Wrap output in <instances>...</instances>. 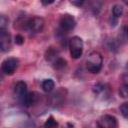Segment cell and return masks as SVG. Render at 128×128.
<instances>
[{
    "label": "cell",
    "mask_w": 128,
    "mask_h": 128,
    "mask_svg": "<svg viewBox=\"0 0 128 128\" xmlns=\"http://www.w3.org/2000/svg\"><path fill=\"white\" fill-rule=\"evenodd\" d=\"M103 65V58L99 52H91L86 59V68L91 73H98L100 72Z\"/></svg>",
    "instance_id": "cell-1"
},
{
    "label": "cell",
    "mask_w": 128,
    "mask_h": 128,
    "mask_svg": "<svg viewBox=\"0 0 128 128\" xmlns=\"http://www.w3.org/2000/svg\"><path fill=\"white\" fill-rule=\"evenodd\" d=\"M22 28L31 32V33H38L41 32L44 27V20L41 17L34 16L28 19H25L22 23Z\"/></svg>",
    "instance_id": "cell-2"
},
{
    "label": "cell",
    "mask_w": 128,
    "mask_h": 128,
    "mask_svg": "<svg viewBox=\"0 0 128 128\" xmlns=\"http://www.w3.org/2000/svg\"><path fill=\"white\" fill-rule=\"evenodd\" d=\"M69 50L73 59L80 58L83 53V40L78 36L72 37L69 40Z\"/></svg>",
    "instance_id": "cell-3"
},
{
    "label": "cell",
    "mask_w": 128,
    "mask_h": 128,
    "mask_svg": "<svg viewBox=\"0 0 128 128\" xmlns=\"http://www.w3.org/2000/svg\"><path fill=\"white\" fill-rule=\"evenodd\" d=\"M18 64H19V61L18 59L14 58V57H9L7 59H5L2 64H1V70L4 74L6 75H11L13 74L17 67H18Z\"/></svg>",
    "instance_id": "cell-4"
},
{
    "label": "cell",
    "mask_w": 128,
    "mask_h": 128,
    "mask_svg": "<svg viewBox=\"0 0 128 128\" xmlns=\"http://www.w3.org/2000/svg\"><path fill=\"white\" fill-rule=\"evenodd\" d=\"M59 25H60V29L63 32H69V31L73 30L74 27L76 26V21H75V18L72 15L64 14L60 18Z\"/></svg>",
    "instance_id": "cell-5"
},
{
    "label": "cell",
    "mask_w": 128,
    "mask_h": 128,
    "mask_svg": "<svg viewBox=\"0 0 128 128\" xmlns=\"http://www.w3.org/2000/svg\"><path fill=\"white\" fill-rule=\"evenodd\" d=\"M97 125L102 128H116L118 126L117 119L112 115H104L99 120Z\"/></svg>",
    "instance_id": "cell-6"
},
{
    "label": "cell",
    "mask_w": 128,
    "mask_h": 128,
    "mask_svg": "<svg viewBox=\"0 0 128 128\" xmlns=\"http://www.w3.org/2000/svg\"><path fill=\"white\" fill-rule=\"evenodd\" d=\"M11 47V35L6 29H0V48L3 52L8 51Z\"/></svg>",
    "instance_id": "cell-7"
},
{
    "label": "cell",
    "mask_w": 128,
    "mask_h": 128,
    "mask_svg": "<svg viewBox=\"0 0 128 128\" xmlns=\"http://www.w3.org/2000/svg\"><path fill=\"white\" fill-rule=\"evenodd\" d=\"M14 93H15V96L17 97V99L19 100V102L21 103L22 100L24 99V97L26 96V94L28 93L27 84L24 81H18L14 86Z\"/></svg>",
    "instance_id": "cell-8"
},
{
    "label": "cell",
    "mask_w": 128,
    "mask_h": 128,
    "mask_svg": "<svg viewBox=\"0 0 128 128\" xmlns=\"http://www.w3.org/2000/svg\"><path fill=\"white\" fill-rule=\"evenodd\" d=\"M117 41L119 44L128 43V26L127 25L121 27V29L118 33V36H117Z\"/></svg>",
    "instance_id": "cell-9"
},
{
    "label": "cell",
    "mask_w": 128,
    "mask_h": 128,
    "mask_svg": "<svg viewBox=\"0 0 128 128\" xmlns=\"http://www.w3.org/2000/svg\"><path fill=\"white\" fill-rule=\"evenodd\" d=\"M36 100H37V98H36V96H35V93H33V92H28V93L26 94V96L24 97V99L22 100L21 104L24 105V106H26V107H30V106H32L33 104H35Z\"/></svg>",
    "instance_id": "cell-10"
},
{
    "label": "cell",
    "mask_w": 128,
    "mask_h": 128,
    "mask_svg": "<svg viewBox=\"0 0 128 128\" xmlns=\"http://www.w3.org/2000/svg\"><path fill=\"white\" fill-rule=\"evenodd\" d=\"M45 57H46V60L49 61V62H53L57 57H59V54L58 52L54 49V48H49L47 51H46V54H45Z\"/></svg>",
    "instance_id": "cell-11"
},
{
    "label": "cell",
    "mask_w": 128,
    "mask_h": 128,
    "mask_svg": "<svg viewBox=\"0 0 128 128\" xmlns=\"http://www.w3.org/2000/svg\"><path fill=\"white\" fill-rule=\"evenodd\" d=\"M66 63H67L66 60L59 56V57H57V58L52 62V66H53L54 69L61 70V69H63V68L66 66Z\"/></svg>",
    "instance_id": "cell-12"
},
{
    "label": "cell",
    "mask_w": 128,
    "mask_h": 128,
    "mask_svg": "<svg viewBox=\"0 0 128 128\" xmlns=\"http://www.w3.org/2000/svg\"><path fill=\"white\" fill-rule=\"evenodd\" d=\"M55 87V83L52 79H45L43 82H42V89L45 91V92H51Z\"/></svg>",
    "instance_id": "cell-13"
},
{
    "label": "cell",
    "mask_w": 128,
    "mask_h": 128,
    "mask_svg": "<svg viewBox=\"0 0 128 128\" xmlns=\"http://www.w3.org/2000/svg\"><path fill=\"white\" fill-rule=\"evenodd\" d=\"M122 14H123V7L120 5H114L112 8V15L119 18L122 16Z\"/></svg>",
    "instance_id": "cell-14"
},
{
    "label": "cell",
    "mask_w": 128,
    "mask_h": 128,
    "mask_svg": "<svg viewBox=\"0 0 128 128\" xmlns=\"http://www.w3.org/2000/svg\"><path fill=\"white\" fill-rule=\"evenodd\" d=\"M120 112L122 116L126 119H128V102H124L120 106Z\"/></svg>",
    "instance_id": "cell-15"
},
{
    "label": "cell",
    "mask_w": 128,
    "mask_h": 128,
    "mask_svg": "<svg viewBox=\"0 0 128 128\" xmlns=\"http://www.w3.org/2000/svg\"><path fill=\"white\" fill-rule=\"evenodd\" d=\"M44 126H45V127H49V128H51V127H56V126H58V123L56 122V120H55L52 116H50V117L46 120V122L44 123Z\"/></svg>",
    "instance_id": "cell-16"
},
{
    "label": "cell",
    "mask_w": 128,
    "mask_h": 128,
    "mask_svg": "<svg viewBox=\"0 0 128 128\" xmlns=\"http://www.w3.org/2000/svg\"><path fill=\"white\" fill-rule=\"evenodd\" d=\"M105 90V85H103L102 83H97L96 85H94L93 87V92L95 94H99L101 92H103Z\"/></svg>",
    "instance_id": "cell-17"
},
{
    "label": "cell",
    "mask_w": 128,
    "mask_h": 128,
    "mask_svg": "<svg viewBox=\"0 0 128 128\" xmlns=\"http://www.w3.org/2000/svg\"><path fill=\"white\" fill-rule=\"evenodd\" d=\"M119 94L121 97L123 98H127L128 97V85H122L119 89Z\"/></svg>",
    "instance_id": "cell-18"
},
{
    "label": "cell",
    "mask_w": 128,
    "mask_h": 128,
    "mask_svg": "<svg viewBox=\"0 0 128 128\" xmlns=\"http://www.w3.org/2000/svg\"><path fill=\"white\" fill-rule=\"evenodd\" d=\"M8 25V18L5 15L0 16V29H6Z\"/></svg>",
    "instance_id": "cell-19"
},
{
    "label": "cell",
    "mask_w": 128,
    "mask_h": 128,
    "mask_svg": "<svg viewBox=\"0 0 128 128\" xmlns=\"http://www.w3.org/2000/svg\"><path fill=\"white\" fill-rule=\"evenodd\" d=\"M14 41H15L16 44L22 45V44L24 43V37H23L22 35H20V34H17V35L15 36V38H14Z\"/></svg>",
    "instance_id": "cell-20"
},
{
    "label": "cell",
    "mask_w": 128,
    "mask_h": 128,
    "mask_svg": "<svg viewBox=\"0 0 128 128\" xmlns=\"http://www.w3.org/2000/svg\"><path fill=\"white\" fill-rule=\"evenodd\" d=\"M69 1H70V3H71L72 5L77 6V7L82 6V5L84 4V2H85V0H69Z\"/></svg>",
    "instance_id": "cell-21"
},
{
    "label": "cell",
    "mask_w": 128,
    "mask_h": 128,
    "mask_svg": "<svg viewBox=\"0 0 128 128\" xmlns=\"http://www.w3.org/2000/svg\"><path fill=\"white\" fill-rule=\"evenodd\" d=\"M117 22H118V18L115 17V16H113V15H111V17H110V19H109V23H110V25H111L112 27H114V26H116Z\"/></svg>",
    "instance_id": "cell-22"
},
{
    "label": "cell",
    "mask_w": 128,
    "mask_h": 128,
    "mask_svg": "<svg viewBox=\"0 0 128 128\" xmlns=\"http://www.w3.org/2000/svg\"><path fill=\"white\" fill-rule=\"evenodd\" d=\"M41 1V3L43 4V5H50V4H52L55 0H40Z\"/></svg>",
    "instance_id": "cell-23"
},
{
    "label": "cell",
    "mask_w": 128,
    "mask_h": 128,
    "mask_svg": "<svg viewBox=\"0 0 128 128\" xmlns=\"http://www.w3.org/2000/svg\"><path fill=\"white\" fill-rule=\"evenodd\" d=\"M123 2H124L126 5H128V0H123Z\"/></svg>",
    "instance_id": "cell-24"
}]
</instances>
